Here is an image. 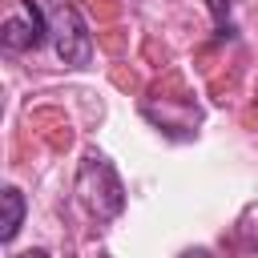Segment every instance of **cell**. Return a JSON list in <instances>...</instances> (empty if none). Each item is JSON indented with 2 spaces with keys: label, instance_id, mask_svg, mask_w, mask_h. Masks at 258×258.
<instances>
[{
  "label": "cell",
  "instance_id": "obj_6",
  "mask_svg": "<svg viewBox=\"0 0 258 258\" xmlns=\"http://www.w3.org/2000/svg\"><path fill=\"white\" fill-rule=\"evenodd\" d=\"M181 258H214V254H210V250H206V246H194V250H185V254H181Z\"/></svg>",
  "mask_w": 258,
  "mask_h": 258
},
{
  "label": "cell",
  "instance_id": "obj_7",
  "mask_svg": "<svg viewBox=\"0 0 258 258\" xmlns=\"http://www.w3.org/2000/svg\"><path fill=\"white\" fill-rule=\"evenodd\" d=\"M16 258H48L44 250H24V254H16Z\"/></svg>",
  "mask_w": 258,
  "mask_h": 258
},
{
  "label": "cell",
  "instance_id": "obj_5",
  "mask_svg": "<svg viewBox=\"0 0 258 258\" xmlns=\"http://www.w3.org/2000/svg\"><path fill=\"white\" fill-rule=\"evenodd\" d=\"M230 4H234V0H206V8H210V16L218 20V32H222V36L234 32V28H230Z\"/></svg>",
  "mask_w": 258,
  "mask_h": 258
},
{
  "label": "cell",
  "instance_id": "obj_1",
  "mask_svg": "<svg viewBox=\"0 0 258 258\" xmlns=\"http://www.w3.org/2000/svg\"><path fill=\"white\" fill-rule=\"evenodd\" d=\"M77 198L93 218H105V222L125 210V185H121L117 169L109 165V157L85 153V161L77 169Z\"/></svg>",
  "mask_w": 258,
  "mask_h": 258
},
{
  "label": "cell",
  "instance_id": "obj_4",
  "mask_svg": "<svg viewBox=\"0 0 258 258\" xmlns=\"http://www.w3.org/2000/svg\"><path fill=\"white\" fill-rule=\"evenodd\" d=\"M0 202H4V222H0V238H4V242H12V238L20 234V222H24V194H20L16 185H4Z\"/></svg>",
  "mask_w": 258,
  "mask_h": 258
},
{
  "label": "cell",
  "instance_id": "obj_2",
  "mask_svg": "<svg viewBox=\"0 0 258 258\" xmlns=\"http://www.w3.org/2000/svg\"><path fill=\"white\" fill-rule=\"evenodd\" d=\"M52 44H56V56L69 69H85L93 60V36H89L81 12L73 4H64V0L52 8Z\"/></svg>",
  "mask_w": 258,
  "mask_h": 258
},
{
  "label": "cell",
  "instance_id": "obj_3",
  "mask_svg": "<svg viewBox=\"0 0 258 258\" xmlns=\"http://www.w3.org/2000/svg\"><path fill=\"white\" fill-rule=\"evenodd\" d=\"M52 36V24L44 20V12L32 0H20V16H8L0 28V44L8 52H24V48H40Z\"/></svg>",
  "mask_w": 258,
  "mask_h": 258
},
{
  "label": "cell",
  "instance_id": "obj_8",
  "mask_svg": "<svg viewBox=\"0 0 258 258\" xmlns=\"http://www.w3.org/2000/svg\"><path fill=\"white\" fill-rule=\"evenodd\" d=\"M64 258H73V254H64Z\"/></svg>",
  "mask_w": 258,
  "mask_h": 258
}]
</instances>
